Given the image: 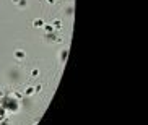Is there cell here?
<instances>
[{
  "label": "cell",
  "instance_id": "8992f818",
  "mask_svg": "<svg viewBox=\"0 0 148 125\" xmlns=\"http://www.w3.org/2000/svg\"><path fill=\"white\" fill-rule=\"evenodd\" d=\"M23 94H25V96H28V98H29V96H34V94H36L34 86H26V88H25V91H23Z\"/></svg>",
  "mask_w": 148,
  "mask_h": 125
},
{
  "label": "cell",
  "instance_id": "3957f363",
  "mask_svg": "<svg viewBox=\"0 0 148 125\" xmlns=\"http://www.w3.org/2000/svg\"><path fill=\"white\" fill-rule=\"evenodd\" d=\"M67 57H68V49H67V47H64V49L59 52V62H60V65H65Z\"/></svg>",
  "mask_w": 148,
  "mask_h": 125
},
{
  "label": "cell",
  "instance_id": "ba28073f",
  "mask_svg": "<svg viewBox=\"0 0 148 125\" xmlns=\"http://www.w3.org/2000/svg\"><path fill=\"white\" fill-rule=\"evenodd\" d=\"M42 29H44V33H54V26L51 25V23H44V26H42Z\"/></svg>",
  "mask_w": 148,
  "mask_h": 125
},
{
  "label": "cell",
  "instance_id": "7a4b0ae2",
  "mask_svg": "<svg viewBox=\"0 0 148 125\" xmlns=\"http://www.w3.org/2000/svg\"><path fill=\"white\" fill-rule=\"evenodd\" d=\"M46 41L47 42H62V39L59 37V34H57V31H54V33H46Z\"/></svg>",
  "mask_w": 148,
  "mask_h": 125
},
{
  "label": "cell",
  "instance_id": "8fae6325",
  "mask_svg": "<svg viewBox=\"0 0 148 125\" xmlns=\"http://www.w3.org/2000/svg\"><path fill=\"white\" fill-rule=\"evenodd\" d=\"M64 11H65L68 16H72V15H73V11H75V7H73V5H68V7H65V10H64Z\"/></svg>",
  "mask_w": 148,
  "mask_h": 125
},
{
  "label": "cell",
  "instance_id": "30bf717a",
  "mask_svg": "<svg viewBox=\"0 0 148 125\" xmlns=\"http://www.w3.org/2000/svg\"><path fill=\"white\" fill-rule=\"evenodd\" d=\"M39 75H41V70H39L38 67L31 70V78H39Z\"/></svg>",
  "mask_w": 148,
  "mask_h": 125
},
{
  "label": "cell",
  "instance_id": "52a82bcc",
  "mask_svg": "<svg viewBox=\"0 0 148 125\" xmlns=\"http://www.w3.org/2000/svg\"><path fill=\"white\" fill-rule=\"evenodd\" d=\"M44 23H46V21L42 20V18H36V20H33V26H34V28H42Z\"/></svg>",
  "mask_w": 148,
  "mask_h": 125
},
{
  "label": "cell",
  "instance_id": "7c38bea8",
  "mask_svg": "<svg viewBox=\"0 0 148 125\" xmlns=\"http://www.w3.org/2000/svg\"><path fill=\"white\" fill-rule=\"evenodd\" d=\"M16 7H18V8H26V7H28V0H20V2L16 3Z\"/></svg>",
  "mask_w": 148,
  "mask_h": 125
},
{
  "label": "cell",
  "instance_id": "2e32d148",
  "mask_svg": "<svg viewBox=\"0 0 148 125\" xmlns=\"http://www.w3.org/2000/svg\"><path fill=\"white\" fill-rule=\"evenodd\" d=\"M3 96H5V93H2V91H0V99H2V98H3Z\"/></svg>",
  "mask_w": 148,
  "mask_h": 125
},
{
  "label": "cell",
  "instance_id": "4fadbf2b",
  "mask_svg": "<svg viewBox=\"0 0 148 125\" xmlns=\"http://www.w3.org/2000/svg\"><path fill=\"white\" fill-rule=\"evenodd\" d=\"M11 96H15L16 99H20V101H21L25 94H23V93H20V91H11Z\"/></svg>",
  "mask_w": 148,
  "mask_h": 125
},
{
  "label": "cell",
  "instance_id": "277c9868",
  "mask_svg": "<svg viewBox=\"0 0 148 125\" xmlns=\"http://www.w3.org/2000/svg\"><path fill=\"white\" fill-rule=\"evenodd\" d=\"M13 57H15L16 60H23L26 57V52L23 49H15L13 50Z\"/></svg>",
  "mask_w": 148,
  "mask_h": 125
},
{
  "label": "cell",
  "instance_id": "5b68a950",
  "mask_svg": "<svg viewBox=\"0 0 148 125\" xmlns=\"http://www.w3.org/2000/svg\"><path fill=\"white\" fill-rule=\"evenodd\" d=\"M51 25L54 26V29H56L57 33H59V31L62 29V26H64V25H62V20H59V18H56V20H52V23H51Z\"/></svg>",
  "mask_w": 148,
  "mask_h": 125
},
{
  "label": "cell",
  "instance_id": "e0dca14e",
  "mask_svg": "<svg viewBox=\"0 0 148 125\" xmlns=\"http://www.w3.org/2000/svg\"><path fill=\"white\" fill-rule=\"evenodd\" d=\"M18 2H20V0H11V3H15V5L18 3Z\"/></svg>",
  "mask_w": 148,
  "mask_h": 125
},
{
  "label": "cell",
  "instance_id": "6da1fadb",
  "mask_svg": "<svg viewBox=\"0 0 148 125\" xmlns=\"http://www.w3.org/2000/svg\"><path fill=\"white\" fill-rule=\"evenodd\" d=\"M0 104H2V107L8 112V115H15L16 112H20V109H21V104H20V99H16L15 96H11V93H10V96L5 93V96L0 99Z\"/></svg>",
  "mask_w": 148,
  "mask_h": 125
},
{
  "label": "cell",
  "instance_id": "5bb4252c",
  "mask_svg": "<svg viewBox=\"0 0 148 125\" xmlns=\"http://www.w3.org/2000/svg\"><path fill=\"white\" fill-rule=\"evenodd\" d=\"M34 90H36V93H39V91L42 90V85H41V83H38V85L34 86Z\"/></svg>",
  "mask_w": 148,
  "mask_h": 125
},
{
  "label": "cell",
  "instance_id": "9a60e30c",
  "mask_svg": "<svg viewBox=\"0 0 148 125\" xmlns=\"http://www.w3.org/2000/svg\"><path fill=\"white\" fill-rule=\"evenodd\" d=\"M44 2H46L47 5H56V2H57V0H44Z\"/></svg>",
  "mask_w": 148,
  "mask_h": 125
},
{
  "label": "cell",
  "instance_id": "9c48e42d",
  "mask_svg": "<svg viewBox=\"0 0 148 125\" xmlns=\"http://www.w3.org/2000/svg\"><path fill=\"white\" fill-rule=\"evenodd\" d=\"M7 117H8V112H7V110L2 107V104H0V124H2V120H5Z\"/></svg>",
  "mask_w": 148,
  "mask_h": 125
}]
</instances>
